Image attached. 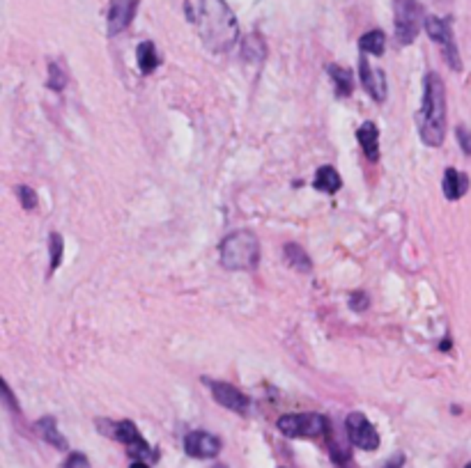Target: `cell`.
Listing matches in <instances>:
<instances>
[{
  "instance_id": "24",
  "label": "cell",
  "mask_w": 471,
  "mask_h": 468,
  "mask_svg": "<svg viewBox=\"0 0 471 468\" xmlns=\"http://www.w3.org/2000/svg\"><path fill=\"white\" fill-rule=\"evenodd\" d=\"M16 193H19V200H21L24 209H26V212H33L35 207H37V193L30 189V186H19Z\"/></svg>"
},
{
  "instance_id": "31",
  "label": "cell",
  "mask_w": 471,
  "mask_h": 468,
  "mask_svg": "<svg viewBox=\"0 0 471 468\" xmlns=\"http://www.w3.org/2000/svg\"><path fill=\"white\" fill-rule=\"evenodd\" d=\"M214 468H225V466H223V464H221V466H214Z\"/></svg>"
},
{
  "instance_id": "7",
  "label": "cell",
  "mask_w": 471,
  "mask_h": 468,
  "mask_svg": "<svg viewBox=\"0 0 471 468\" xmlns=\"http://www.w3.org/2000/svg\"><path fill=\"white\" fill-rule=\"evenodd\" d=\"M425 33H428L430 39L435 41V44L442 46V53H444L450 69H455V71L462 69V60H460V53H457V44H455V35H453V26H450V19L425 16Z\"/></svg>"
},
{
  "instance_id": "29",
  "label": "cell",
  "mask_w": 471,
  "mask_h": 468,
  "mask_svg": "<svg viewBox=\"0 0 471 468\" xmlns=\"http://www.w3.org/2000/svg\"><path fill=\"white\" fill-rule=\"evenodd\" d=\"M403 464H405V457H403V454H395V459H393V462H388L384 468H400Z\"/></svg>"
},
{
  "instance_id": "26",
  "label": "cell",
  "mask_w": 471,
  "mask_h": 468,
  "mask_svg": "<svg viewBox=\"0 0 471 468\" xmlns=\"http://www.w3.org/2000/svg\"><path fill=\"white\" fill-rule=\"evenodd\" d=\"M63 468H90V462H88V457L83 452H71Z\"/></svg>"
},
{
  "instance_id": "10",
  "label": "cell",
  "mask_w": 471,
  "mask_h": 468,
  "mask_svg": "<svg viewBox=\"0 0 471 468\" xmlns=\"http://www.w3.org/2000/svg\"><path fill=\"white\" fill-rule=\"evenodd\" d=\"M184 452L193 459H212L221 452V439L209 432H189L184 436Z\"/></svg>"
},
{
  "instance_id": "2",
  "label": "cell",
  "mask_w": 471,
  "mask_h": 468,
  "mask_svg": "<svg viewBox=\"0 0 471 468\" xmlns=\"http://www.w3.org/2000/svg\"><path fill=\"white\" fill-rule=\"evenodd\" d=\"M418 136L428 147H439L446 136V88L435 71L423 78V101L416 115Z\"/></svg>"
},
{
  "instance_id": "28",
  "label": "cell",
  "mask_w": 471,
  "mask_h": 468,
  "mask_svg": "<svg viewBox=\"0 0 471 468\" xmlns=\"http://www.w3.org/2000/svg\"><path fill=\"white\" fill-rule=\"evenodd\" d=\"M3 395H5V400H7V407L12 409V411H21L16 407V402H14V397H12V390H9V386L7 383H3Z\"/></svg>"
},
{
  "instance_id": "1",
  "label": "cell",
  "mask_w": 471,
  "mask_h": 468,
  "mask_svg": "<svg viewBox=\"0 0 471 468\" xmlns=\"http://www.w3.org/2000/svg\"><path fill=\"white\" fill-rule=\"evenodd\" d=\"M193 21L198 24L202 44L212 53H225L237 44L239 26L225 0H200L198 16Z\"/></svg>"
},
{
  "instance_id": "4",
  "label": "cell",
  "mask_w": 471,
  "mask_h": 468,
  "mask_svg": "<svg viewBox=\"0 0 471 468\" xmlns=\"http://www.w3.org/2000/svg\"><path fill=\"white\" fill-rule=\"evenodd\" d=\"M393 24L398 44H414L421 28H425L423 5L418 0H393Z\"/></svg>"
},
{
  "instance_id": "27",
  "label": "cell",
  "mask_w": 471,
  "mask_h": 468,
  "mask_svg": "<svg viewBox=\"0 0 471 468\" xmlns=\"http://www.w3.org/2000/svg\"><path fill=\"white\" fill-rule=\"evenodd\" d=\"M368 296L363 294V292H354L352 296H350V306H352V310H356V312H363L366 308H368Z\"/></svg>"
},
{
  "instance_id": "6",
  "label": "cell",
  "mask_w": 471,
  "mask_h": 468,
  "mask_svg": "<svg viewBox=\"0 0 471 468\" xmlns=\"http://www.w3.org/2000/svg\"><path fill=\"white\" fill-rule=\"evenodd\" d=\"M99 427L104 434L113 436L115 441L129 445V454L131 459H140V462H147L150 459H157V450H152L147 441L143 439L138 427L131 420H120V422H106V420H99Z\"/></svg>"
},
{
  "instance_id": "16",
  "label": "cell",
  "mask_w": 471,
  "mask_h": 468,
  "mask_svg": "<svg viewBox=\"0 0 471 468\" xmlns=\"http://www.w3.org/2000/svg\"><path fill=\"white\" fill-rule=\"evenodd\" d=\"M35 427H37L39 436H42L46 443H51V445H53V448H58V450H67V439H65L63 434H60L56 418H51V415H44V418L37 420Z\"/></svg>"
},
{
  "instance_id": "5",
  "label": "cell",
  "mask_w": 471,
  "mask_h": 468,
  "mask_svg": "<svg viewBox=\"0 0 471 468\" xmlns=\"http://www.w3.org/2000/svg\"><path fill=\"white\" fill-rule=\"evenodd\" d=\"M281 434L290 436V439H320V436L329 434V420L320 413H288L279 418Z\"/></svg>"
},
{
  "instance_id": "13",
  "label": "cell",
  "mask_w": 471,
  "mask_h": 468,
  "mask_svg": "<svg viewBox=\"0 0 471 468\" xmlns=\"http://www.w3.org/2000/svg\"><path fill=\"white\" fill-rule=\"evenodd\" d=\"M356 140H359L368 161H380V129L375 127V122H363L359 131H356Z\"/></svg>"
},
{
  "instance_id": "18",
  "label": "cell",
  "mask_w": 471,
  "mask_h": 468,
  "mask_svg": "<svg viewBox=\"0 0 471 468\" xmlns=\"http://www.w3.org/2000/svg\"><path fill=\"white\" fill-rule=\"evenodd\" d=\"M313 186L322 193H336V191H341L343 180L336 168H331V165H322V168L315 172Z\"/></svg>"
},
{
  "instance_id": "19",
  "label": "cell",
  "mask_w": 471,
  "mask_h": 468,
  "mask_svg": "<svg viewBox=\"0 0 471 468\" xmlns=\"http://www.w3.org/2000/svg\"><path fill=\"white\" fill-rule=\"evenodd\" d=\"M283 257H285V262H288L294 269V271L309 274L311 269H313V262H311L309 253H306L299 244H285L283 246Z\"/></svg>"
},
{
  "instance_id": "32",
  "label": "cell",
  "mask_w": 471,
  "mask_h": 468,
  "mask_svg": "<svg viewBox=\"0 0 471 468\" xmlns=\"http://www.w3.org/2000/svg\"><path fill=\"white\" fill-rule=\"evenodd\" d=\"M465 468H471V462H469V464H467V466H465Z\"/></svg>"
},
{
  "instance_id": "21",
  "label": "cell",
  "mask_w": 471,
  "mask_h": 468,
  "mask_svg": "<svg viewBox=\"0 0 471 468\" xmlns=\"http://www.w3.org/2000/svg\"><path fill=\"white\" fill-rule=\"evenodd\" d=\"M384 46H386V35L382 30H371V33H366L361 39H359V48L361 53L366 56H377L380 58L384 53Z\"/></svg>"
},
{
  "instance_id": "12",
  "label": "cell",
  "mask_w": 471,
  "mask_h": 468,
  "mask_svg": "<svg viewBox=\"0 0 471 468\" xmlns=\"http://www.w3.org/2000/svg\"><path fill=\"white\" fill-rule=\"evenodd\" d=\"M359 76H361V83H363V88H366V92L371 95L377 103H382L384 99H386V74L382 69H377V67H373L371 62H368V58L366 56H361V60H359Z\"/></svg>"
},
{
  "instance_id": "9",
  "label": "cell",
  "mask_w": 471,
  "mask_h": 468,
  "mask_svg": "<svg viewBox=\"0 0 471 468\" xmlns=\"http://www.w3.org/2000/svg\"><path fill=\"white\" fill-rule=\"evenodd\" d=\"M205 383H207V388L212 390V397L217 400L221 407L230 409L234 413H249L251 409V400L247 392H242L239 388L230 386V383L225 381H212V379H205Z\"/></svg>"
},
{
  "instance_id": "22",
  "label": "cell",
  "mask_w": 471,
  "mask_h": 468,
  "mask_svg": "<svg viewBox=\"0 0 471 468\" xmlns=\"http://www.w3.org/2000/svg\"><path fill=\"white\" fill-rule=\"evenodd\" d=\"M63 253H65V239H63V234L51 232V236H48V255H51L48 271L51 274H56V269L63 264Z\"/></svg>"
},
{
  "instance_id": "17",
  "label": "cell",
  "mask_w": 471,
  "mask_h": 468,
  "mask_svg": "<svg viewBox=\"0 0 471 468\" xmlns=\"http://www.w3.org/2000/svg\"><path fill=\"white\" fill-rule=\"evenodd\" d=\"M136 62H138V69L140 74H152L159 65H161V58L157 53V46L155 41H140L138 48H136Z\"/></svg>"
},
{
  "instance_id": "14",
  "label": "cell",
  "mask_w": 471,
  "mask_h": 468,
  "mask_svg": "<svg viewBox=\"0 0 471 468\" xmlns=\"http://www.w3.org/2000/svg\"><path fill=\"white\" fill-rule=\"evenodd\" d=\"M442 189H444L446 200L455 202V200H460V197H462L469 191V177L465 172L455 170V168H446Z\"/></svg>"
},
{
  "instance_id": "11",
  "label": "cell",
  "mask_w": 471,
  "mask_h": 468,
  "mask_svg": "<svg viewBox=\"0 0 471 468\" xmlns=\"http://www.w3.org/2000/svg\"><path fill=\"white\" fill-rule=\"evenodd\" d=\"M138 5H140V0H110L108 16H106L110 37L125 33V30L131 26V21H134V16L138 12Z\"/></svg>"
},
{
  "instance_id": "8",
  "label": "cell",
  "mask_w": 471,
  "mask_h": 468,
  "mask_svg": "<svg viewBox=\"0 0 471 468\" xmlns=\"http://www.w3.org/2000/svg\"><path fill=\"white\" fill-rule=\"evenodd\" d=\"M345 430H347V439L352 445H356L359 450L373 452L380 448V434H377L375 425L366 418L361 411H352L345 418Z\"/></svg>"
},
{
  "instance_id": "30",
  "label": "cell",
  "mask_w": 471,
  "mask_h": 468,
  "mask_svg": "<svg viewBox=\"0 0 471 468\" xmlns=\"http://www.w3.org/2000/svg\"><path fill=\"white\" fill-rule=\"evenodd\" d=\"M129 468H150V466H147V462H140V459H134V462H131V466H129Z\"/></svg>"
},
{
  "instance_id": "20",
  "label": "cell",
  "mask_w": 471,
  "mask_h": 468,
  "mask_svg": "<svg viewBox=\"0 0 471 468\" xmlns=\"http://www.w3.org/2000/svg\"><path fill=\"white\" fill-rule=\"evenodd\" d=\"M242 56H244V60H249V62H260V60H264V56H267V46H264V39H262L258 33L249 35L247 39L242 41Z\"/></svg>"
},
{
  "instance_id": "3",
  "label": "cell",
  "mask_w": 471,
  "mask_h": 468,
  "mask_svg": "<svg viewBox=\"0 0 471 468\" xmlns=\"http://www.w3.org/2000/svg\"><path fill=\"white\" fill-rule=\"evenodd\" d=\"M221 266L228 271H253L260 262L258 236L249 230H237L228 234L219 246Z\"/></svg>"
},
{
  "instance_id": "25",
  "label": "cell",
  "mask_w": 471,
  "mask_h": 468,
  "mask_svg": "<svg viewBox=\"0 0 471 468\" xmlns=\"http://www.w3.org/2000/svg\"><path fill=\"white\" fill-rule=\"evenodd\" d=\"M455 136L460 140V147H462V152L467 156H471V131L465 127V124H460V127L455 129Z\"/></svg>"
},
{
  "instance_id": "23",
  "label": "cell",
  "mask_w": 471,
  "mask_h": 468,
  "mask_svg": "<svg viewBox=\"0 0 471 468\" xmlns=\"http://www.w3.org/2000/svg\"><path fill=\"white\" fill-rule=\"evenodd\" d=\"M46 85L53 92H63L65 85H67V74L63 71V67L58 65V62H51V65H48V80H46Z\"/></svg>"
},
{
  "instance_id": "15",
  "label": "cell",
  "mask_w": 471,
  "mask_h": 468,
  "mask_svg": "<svg viewBox=\"0 0 471 468\" xmlns=\"http://www.w3.org/2000/svg\"><path fill=\"white\" fill-rule=\"evenodd\" d=\"M326 71H329V78L333 83V90H336V97H352L354 92V78H352V71L345 69L341 65H329L326 67Z\"/></svg>"
}]
</instances>
